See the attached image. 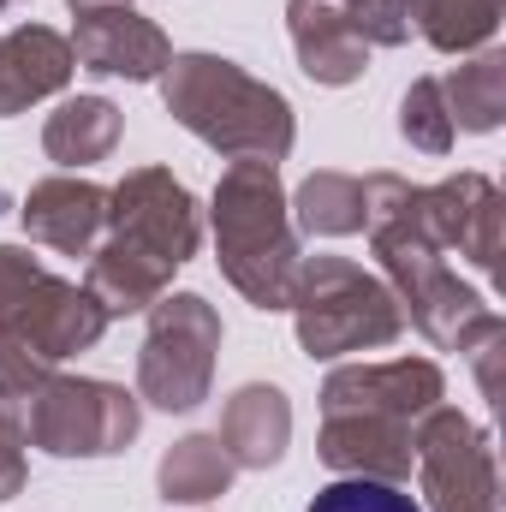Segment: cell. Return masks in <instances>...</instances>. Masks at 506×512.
<instances>
[{
	"label": "cell",
	"instance_id": "obj_16",
	"mask_svg": "<svg viewBox=\"0 0 506 512\" xmlns=\"http://www.w3.org/2000/svg\"><path fill=\"white\" fill-rule=\"evenodd\" d=\"M215 441L227 447V459L239 471H268L286 459L292 447V399L268 382H245L227 405H221V429Z\"/></svg>",
	"mask_w": 506,
	"mask_h": 512
},
{
	"label": "cell",
	"instance_id": "obj_27",
	"mask_svg": "<svg viewBox=\"0 0 506 512\" xmlns=\"http://www.w3.org/2000/svg\"><path fill=\"white\" fill-rule=\"evenodd\" d=\"M42 274H48V268L24 251V245H0V328L18 322V310H24V298L36 292Z\"/></svg>",
	"mask_w": 506,
	"mask_h": 512
},
{
	"label": "cell",
	"instance_id": "obj_28",
	"mask_svg": "<svg viewBox=\"0 0 506 512\" xmlns=\"http://www.w3.org/2000/svg\"><path fill=\"white\" fill-rule=\"evenodd\" d=\"M24 477H30V465H24V429H18L12 411H0V501L24 495Z\"/></svg>",
	"mask_w": 506,
	"mask_h": 512
},
{
	"label": "cell",
	"instance_id": "obj_29",
	"mask_svg": "<svg viewBox=\"0 0 506 512\" xmlns=\"http://www.w3.org/2000/svg\"><path fill=\"white\" fill-rule=\"evenodd\" d=\"M465 358H471V364H477V382H483V393H489V399H495V393H501L506 322H495V328H489V334H483V340H477V346H471V352H465Z\"/></svg>",
	"mask_w": 506,
	"mask_h": 512
},
{
	"label": "cell",
	"instance_id": "obj_30",
	"mask_svg": "<svg viewBox=\"0 0 506 512\" xmlns=\"http://www.w3.org/2000/svg\"><path fill=\"white\" fill-rule=\"evenodd\" d=\"M72 12H108V6H131V0H66Z\"/></svg>",
	"mask_w": 506,
	"mask_h": 512
},
{
	"label": "cell",
	"instance_id": "obj_19",
	"mask_svg": "<svg viewBox=\"0 0 506 512\" xmlns=\"http://www.w3.org/2000/svg\"><path fill=\"white\" fill-rule=\"evenodd\" d=\"M233 477H239V465L227 459V447L215 435H185L155 465V489H161L167 507H203V501L227 495Z\"/></svg>",
	"mask_w": 506,
	"mask_h": 512
},
{
	"label": "cell",
	"instance_id": "obj_1",
	"mask_svg": "<svg viewBox=\"0 0 506 512\" xmlns=\"http://www.w3.org/2000/svg\"><path fill=\"white\" fill-rule=\"evenodd\" d=\"M161 102L197 143H209L227 161L280 167L298 143L292 102L227 54H173L161 72Z\"/></svg>",
	"mask_w": 506,
	"mask_h": 512
},
{
	"label": "cell",
	"instance_id": "obj_9",
	"mask_svg": "<svg viewBox=\"0 0 506 512\" xmlns=\"http://www.w3.org/2000/svg\"><path fill=\"white\" fill-rule=\"evenodd\" d=\"M447 399L441 364L429 358H387V364H340L322 382V417H393V423H417L423 411H435Z\"/></svg>",
	"mask_w": 506,
	"mask_h": 512
},
{
	"label": "cell",
	"instance_id": "obj_4",
	"mask_svg": "<svg viewBox=\"0 0 506 512\" xmlns=\"http://www.w3.org/2000/svg\"><path fill=\"white\" fill-rule=\"evenodd\" d=\"M18 429L54 459H114L143 429V399L96 376H48L18 405Z\"/></svg>",
	"mask_w": 506,
	"mask_h": 512
},
{
	"label": "cell",
	"instance_id": "obj_12",
	"mask_svg": "<svg viewBox=\"0 0 506 512\" xmlns=\"http://www.w3.org/2000/svg\"><path fill=\"white\" fill-rule=\"evenodd\" d=\"M12 334H18L42 364H66V358L90 352V346L108 334V310H102L84 286L42 274V280H36V292L24 298V310H18Z\"/></svg>",
	"mask_w": 506,
	"mask_h": 512
},
{
	"label": "cell",
	"instance_id": "obj_31",
	"mask_svg": "<svg viewBox=\"0 0 506 512\" xmlns=\"http://www.w3.org/2000/svg\"><path fill=\"white\" fill-rule=\"evenodd\" d=\"M0 6H18V0H0Z\"/></svg>",
	"mask_w": 506,
	"mask_h": 512
},
{
	"label": "cell",
	"instance_id": "obj_20",
	"mask_svg": "<svg viewBox=\"0 0 506 512\" xmlns=\"http://www.w3.org/2000/svg\"><path fill=\"white\" fill-rule=\"evenodd\" d=\"M286 215L310 239H352V233H364V179L322 167L286 197Z\"/></svg>",
	"mask_w": 506,
	"mask_h": 512
},
{
	"label": "cell",
	"instance_id": "obj_13",
	"mask_svg": "<svg viewBox=\"0 0 506 512\" xmlns=\"http://www.w3.org/2000/svg\"><path fill=\"white\" fill-rule=\"evenodd\" d=\"M286 30H292V54L304 78L340 90L370 72V48L352 36L346 0H286Z\"/></svg>",
	"mask_w": 506,
	"mask_h": 512
},
{
	"label": "cell",
	"instance_id": "obj_2",
	"mask_svg": "<svg viewBox=\"0 0 506 512\" xmlns=\"http://www.w3.org/2000/svg\"><path fill=\"white\" fill-rule=\"evenodd\" d=\"M215 251L233 292H245L256 310H286L298 280V227L286 215V185L274 161H233L215 185Z\"/></svg>",
	"mask_w": 506,
	"mask_h": 512
},
{
	"label": "cell",
	"instance_id": "obj_25",
	"mask_svg": "<svg viewBox=\"0 0 506 512\" xmlns=\"http://www.w3.org/2000/svg\"><path fill=\"white\" fill-rule=\"evenodd\" d=\"M48 376H54V364H42V358L12 334V328H0V405H6V411H18L36 387L48 382Z\"/></svg>",
	"mask_w": 506,
	"mask_h": 512
},
{
	"label": "cell",
	"instance_id": "obj_10",
	"mask_svg": "<svg viewBox=\"0 0 506 512\" xmlns=\"http://www.w3.org/2000/svg\"><path fill=\"white\" fill-rule=\"evenodd\" d=\"M72 60L96 78H131V84H155L173 60V42L155 18L131 12V6H108V12H78V30L66 36Z\"/></svg>",
	"mask_w": 506,
	"mask_h": 512
},
{
	"label": "cell",
	"instance_id": "obj_5",
	"mask_svg": "<svg viewBox=\"0 0 506 512\" xmlns=\"http://www.w3.org/2000/svg\"><path fill=\"white\" fill-rule=\"evenodd\" d=\"M221 310L203 292H161L137 346V399L155 411H197L215 387Z\"/></svg>",
	"mask_w": 506,
	"mask_h": 512
},
{
	"label": "cell",
	"instance_id": "obj_14",
	"mask_svg": "<svg viewBox=\"0 0 506 512\" xmlns=\"http://www.w3.org/2000/svg\"><path fill=\"white\" fill-rule=\"evenodd\" d=\"M78 60H72V42L48 24H18L0 36V120L60 96L72 84Z\"/></svg>",
	"mask_w": 506,
	"mask_h": 512
},
{
	"label": "cell",
	"instance_id": "obj_17",
	"mask_svg": "<svg viewBox=\"0 0 506 512\" xmlns=\"http://www.w3.org/2000/svg\"><path fill=\"white\" fill-rule=\"evenodd\" d=\"M167 286H173V262L149 256L143 245H131V239H114V233H108V245L90 251L84 292L108 310V322H114V316H137V310H149Z\"/></svg>",
	"mask_w": 506,
	"mask_h": 512
},
{
	"label": "cell",
	"instance_id": "obj_8",
	"mask_svg": "<svg viewBox=\"0 0 506 512\" xmlns=\"http://www.w3.org/2000/svg\"><path fill=\"white\" fill-rule=\"evenodd\" d=\"M411 221L435 251H459L465 262H477L483 274H501V191L483 173H453L441 185H417L411 191Z\"/></svg>",
	"mask_w": 506,
	"mask_h": 512
},
{
	"label": "cell",
	"instance_id": "obj_22",
	"mask_svg": "<svg viewBox=\"0 0 506 512\" xmlns=\"http://www.w3.org/2000/svg\"><path fill=\"white\" fill-rule=\"evenodd\" d=\"M441 102L453 114V131H495L506 120V54L483 48L465 66L441 78Z\"/></svg>",
	"mask_w": 506,
	"mask_h": 512
},
{
	"label": "cell",
	"instance_id": "obj_3",
	"mask_svg": "<svg viewBox=\"0 0 506 512\" xmlns=\"http://www.w3.org/2000/svg\"><path fill=\"white\" fill-rule=\"evenodd\" d=\"M286 310H292L304 358H316V364H334L352 352H381L405 334V310H399L393 286L352 256H304Z\"/></svg>",
	"mask_w": 506,
	"mask_h": 512
},
{
	"label": "cell",
	"instance_id": "obj_18",
	"mask_svg": "<svg viewBox=\"0 0 506 512\" xmlns=\"http://www.w3.org/2000/svg\"><path fill=\"white\" fill-rule=\"evenodd\" d=\"M120 131H126V114L108 102V96H66L48 126H42V149L54 167L78 173V167H96L120 149Z\"/></svg>",
	"mask_w": 506,
	"mask_h": 512
},
{
	"label": "cell",
	"instance_id": "obj_26",
	"mask_svg": "<svg viewBox=\"0 0 506 512\" xmlns=\"http://www.w3.org/2000/svg\"><path fill=\"white\" fill-rule=\"evenodd\" d=\"M346 18H352V36L364 48H405L411 42V24H405L399 0H346Z\"/></svg>",
	"mask_w": 506,
	"mask_h": 512
},
{
	"label": "cell",
	"instance_id": "obj_24",
	"mask_svg": "<svg viewBox=\"0 0 506 512\" xmlns=\"http://www.w3.org/2000/svg\"><path fill=\"white\" fill-rule=\"evenodd\" d=\"M310 512H423L417 495H405L399 483H376V477H340L328 489H316Z\"/></svg>",
	"mask_w": 506,
	"mask_h": 512
},
{
	"label": "cell",
	"instance_id": "obj_23",
	"mask_svg": "<svg viewBox=\"0 0 506 512\" xmlns=\"http://www.w3.org/2000/svg\"><path fill=\"white\" fill-rule=\"evenodd\" d=\"M399 137L411 149H423V155H447L453 149L459 131H453V114L441 102V78H411V90L399 102Z\"/></svg>",
	"mask_w": 506,
	"mask_h": 512
},
{
	"label": "cell",
	"instance_id": "obj_6",
	"mask_svg": "<svg viewBox=\"0 0 506 512\" xmlns=\"http://www.w3.org/2000/svg\"><path fill=\"white\" fill-rule=\"evenodd\" d=\"M411 471L423 489V512H501V471H495L489 429H477L453 405L417 417Z\"/></svg>",
	"mask_w": 506,
	"mask_h": 512
},
{
	"label": "cell",
	"instance_id": "obj_7",
	"mask_svg": "<svg viewBox=\"0 0 506 512\" xmlns=\"http://www.w3.org/2000/svg\"><path fill=\"white\" fill-rule=\"evenodd\" d=\"M108 233L179 268L203 245V209L167 167H131L108 191Z\"/></svg>",
	"mask_w": 506,
	"mask_h": 512
},
{
	"label": "cell",
	"instance_id": "obj_15",
	"mask_svg": "<svg viewBox=\"0 0 506 512\" xmlns=\"http://www.w3.org/2000/svg\"><path fill=\"white\" fill-rule=\"evenodd\" d=\"M411 429L417 423H393V417H322V465L340 477H376V483H405L411 477Z\"/></svg>",
	"mask_w": 506,
	"mask_h": 512
},
{
	"label": "cell",
	"instance_id": "obj_11",
	"mask_svg": "<svg viewBox=\"0 0 506 512\" xmlns=\"http://www.w3.org/2000/svg\"><path fill=\"white\" fill-rule=\"evenodd\" d=\"M24 233L60 256H90L108 233V191L84 173H54L24 191Z\"/></svg>",
	"mask_w": 506,
	"mask_h": 512
},
{
	"label": "cell",
	"instance_id": "obj_21",
	"mask_svg": "<svg viewBox=\"0 0 506 512\" xmlns=\"http://www.w3.org/2000/svg\"><path fill=\"white\" fill-rule=\"evenodd\" d=\"M405 24L435 48V54H477L501 30L506 0H399Z\"/></svg>",
	"mask_w": 506,
	"mask_h": 512
}]
</instances>
